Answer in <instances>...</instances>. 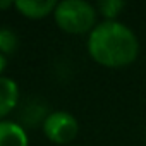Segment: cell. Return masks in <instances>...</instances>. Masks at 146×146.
<instances>
[{
    "label": "cell",
    "mask_w": 146,
    "mask_h": 146,
    "mask_svg": "<svg viewBox=\"0 0 146 146\" xmlns=\"http://www.w3.org/2000/svg\"><path fill=\"white\" fill-rule=\"evenodd\" d=\"M90 57L108 69H120L132 64L139 55V40L124 23L103 21L95 26L88 36Z\"/></svg>",
    "instance_id": "6da1fadb"
},
{
    "label": "cell",
    "mask_w": 146,
    "mask_h": 146,
    "mask_svg": "<svg viewBox=\"0 0 146 146\" xmlns=\"http://www.w3.org/2000/svg\"><path fill=\"white\" fill-rule=\"evenodd\" d=\"M98 11L95 5L84 0H62L57 2L53 19L55 24L69 35L91 33L96 26Z\"/></svg>",
    "instance_id": "7a4b0ae2"
},
{
    "label": "cell",
    "mask_w": 146,
    "mask_h": 146,
    "mask_svg": "<svg viewBox=\"0 0 146 146\" xmlns=\"http://www.w3.org/2000/svg\"><path fill=\"white\" fill-rule=\"evenodd\" d=\"M43 132L46 139L55 144H69L79 132V122L65 110H55L43 119Z\"/></svg>",
    "instance_id": "3957f363"
},
{
    "label": "cell",
    "mask_w": 146,
    "mask_h": 146,
    "mask_svg": "<svg viewBox=\"0 0 146 146\" xmlns=\"http://www.w3.org/2000/svg\"><path fill=\"white\" fill-rule=\"evenodd\" d=\"M57 7L55 0H16L14 9L28 19H45L53 16Z\"/></svg>",
    "instance_id": "277c9868"
},
{
    "label": "cell",
    "mask_w": 146,
    "mask_h": 146,
    "mask_svg": "<svg viewBox=\"0 0 146 146\" xmlns=\"http://www.w3.org/2000/svg\"><path fill=\"white\" fill-rule=\"evenodd\" d=\"M19 103V86L12 78L0 76V122L17 107Z\"/></svg>",
    "instance_id": "5b68a950"
},
{
    "label": "cell",
    "mask_w": 146,
    "mask_h": 146,
    "mask_svg": "<svg viewBox=\"0 0 146 146\" xmlns=\"http://www.w3.org/2000/svg\"><path fill=\"white\" fill-rule=\"evenodd\" d=\"M0 146H29L26 129L12 120L0 122Z\"/></svg>",
    "instance_id": "8992f818"
},
{
    "label": "cell",
    "mask_w": 146,
    "mask_h": 146,
    "mask_svg": "<svg viewBox=\"0 0 146 146\" xmlns=\"http://www.w3.org/2000/svg\"><path fill=\"white\" fill-rule=\"evenodd\" d=\"M19 46V38L17 35L7 28V26H0V53L2 55H12Z\"/></svg>",
    "instance_id": "52a82bcc"
},
{
    "label": "cell",
    "mask_w": 146,
    "mask_h": 146,
    "mask_svg": "<svg viewBox=\"0 0 146 146\" xmlns=\"http://www.w3.org/2000/svg\"><path fill=\"white\" fill-rule=\"evenodd\" d=\"M124 7H125V2H122V0H102L96 5V11L105 17V21H117L115 17Z\"/></svg>",
    "instance_id": "ba28073f"
},
{
    "label": "cell",
    "mask_w": 146,
    "mask_h": 146,
    "mask_svg": "<svg viewBox=\"0 0 146 146\" xmlns=\"http://www.w3.org/2000/svg\"><path fill=\"white\" fill-rule=\"evenodd\" d=\"M5 67H7V57L0 53V76H2V72L5 70Z\"/></svg>",
    "instance_id": "9c48e42d"
},
{
    "label": "cell",
    "mask_w": 146,
    "mask_h": 146,
    "mask_svg": "<svg viewBox=\"0 0 146 146\" xmlns=\"http://www.w3.org/2000/svg\"><path fill=\"white\" fill-rule=\"evenodd\" d=\"M14 7V2H11V0H0V9H11Z\"/></svg>",
    "instance_id": "30bf717a"
}]
</instances>
